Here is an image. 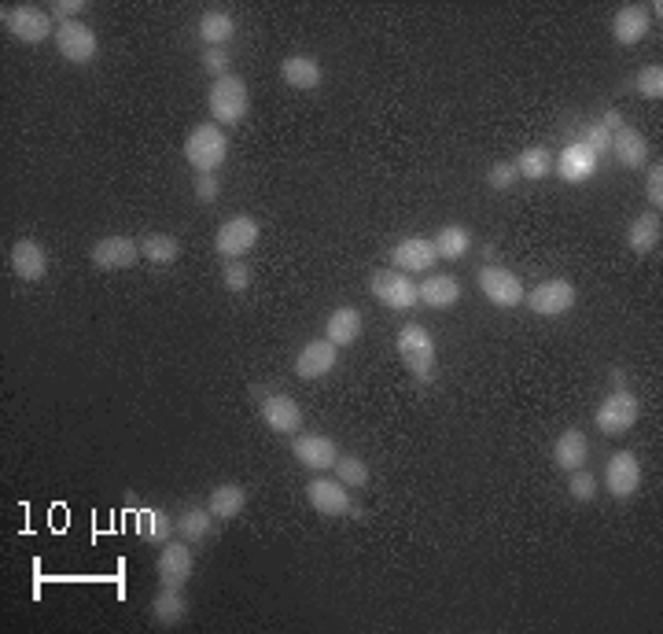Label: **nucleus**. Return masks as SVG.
Here are the masks:
<instances>
[{"label":"nucleus","instance_id":"8","mask_svg":"<svg viewBox=\"0 0 663 634\" xmlns=\"http://www.w3.org/2000/svg\"><path fill=\"white\" fill-rule=\"evenodd\" d=\"M524 303L531 306L535 317H560L575 306V284L564 281V277H549V281L535 284V288L524 295Z\"/></svg>","mask_w":663,"mask_h":634},{"label":"nucleus","instance_id":"26","mask_svg":"<svg viewBox=\"0 0 663 634\" xmlns=\"http://www.w3.org/2000/svg\"><path fill=\"white\" fill-rule=\"evenodd\" d=\"M361 336V314L354 306H336L325 321V340L336 347H350Z\"/></svg>","mask_w":663,"mask_h":634},{"label":"nucleus","instance_id":"1","mask_svg":"<svg viewBox=\"0 0 663 634\" xmlns=\"http://www.w3.org/2000/svg\"><path fill=\"white\" fill-rule=\"evenodd\" d=\"M207 107H210V122H218L221 130H225V126H240L247 118V111H251L247 82L236 78V74H225L218 82H210Z\"/></svg>","mask_w":663,"mask_h":634},{"label":"nucleus","instance_id":"27","mask_svg":"<svg viewBox=\"0 0 663 634\" xmlns=\"http://www.w3.org/2000/svg\"><path fill=\"white\" fill-rule=\"evenodd\" d=\"M247 505V491L240 483H218L207 498V509L214 513V520H236L244 513Z\"/></svg>","mask_w":663,"mask_h":634},{"label":"nucleus","instance_id":"14","mask_svg":"<svg viewBox=\"0 0 663 634\" xmlns=\"http://www.w3.org/2000/svg\"><path fill=\"white\" fill-rule=\"evenodd\" d=\"M291 454L303 469L325 472L339 461V447L325 435H291Z\"/></svg>","mask_w":663,"mask_h":634},{"label":"nucleus","instance_id":"18","mask_svg":"<svg viewBox=\"0 0 663 634\" xmlns=\"http://www.w3.org/2000/svg\"><path fill=\"white\" fill-rule=\"evenodd\" d=\"M258 413H262L266 428H273L280 435H295L303 428V410H299V402L291 399V395H266Z\"/></svg>","mask_w":663,"mask_h":634},{"label":"nucleus","instance_id":"21","mask_svg":"<svg viewBox=\"0 0 663 634\" xmlns=\"http://www.w3.org/2000/svg\"><path fill=\"white\" fill-rule=\"evenodd\" d=\"M8 262H12V273L19 277V281H45L48 273V251L37 240H19V244L12 247V255H8Z\"/></svg>","mask_w":663,"mask_h":634},{"label":"nucleus","instance_id":"38","mask_svg":"<svg viewBox=\"0 0 663 634\" xmlns=\"http://www.w3.org/2000/svg\"><path fill=\"white\" fill-rule=\"evenodd\" d=\"M221 284L229 288V292H244V288H251V270H247L244 259H229L225 266H221Z\"/></svg>","mask_w":663,"mask_h":634},{"label":"nucleus","instance_id":"33","mask_svg":"<svg viewBox=\"0 0 663 634\" xmlns=\"http://www.w3.org/2000/svg\"><path fill=\"white\" fill-rule=\"evenodd\" d=\"M177 531H181V539L185 542H207L210 531H214V513L210 509H203V505H192V509H185L181 517H177Z\"/></svg>","mask_w":663,"mask_h":634},{"label":"nucleus","instance_id":"17","mask_svg":"<svg viewBox=\"0 0 663 634\" xmlns=\"http://www.w3.org/2000/svg\"><path fill=\"white\" fill-rule=\"evenodd\" d=\"M339 362V347L328 340H310L299 351V358H295V376L299 380H321V376H328L332 369H336Z\"/></svg>","mask_w":663,"mask_h":634},{"label":"nucleus","instance_id":"24","mask_svg":"<svg viewBox=\"0 0 663 634\" xmlns=\"http://www.w3.org/2000/svg\"><path fill=\"white\" fill-rule=\"evenodd\" d=\"M196 34L203 41V48H221L236 37V19L229 12H221V8H210V12L199 15Z\"/></svg>","mask_w":663,"mask_h":634},{"label":"nucleus","instance_id":"19","mask_svg":"<svg viewBox=\"0 0 663 634\" xmlns=\"http://www.w3.org/2000/svg\"><path fill=\"white\" fill-rule=\"evenodd\" d=\"M391 262H395V270L402 273H428L439 255H435V244L424 240V236H406V240H398L395 251H391Z\"/></svg>","mask_w":663,"mask_h":634},{"label":"nucleus","instance_id":"36","mask_svg":"<svg viewBox=\"0 0 663 634\" xmlns=\"http://www.w3.org/2000/svg\"><path fill=\"white\" fill-rule=\"evenodd\" d=\"M634 89H638V96H645V100H660L663 96V67L660 63L641 67L638 78H634Z\"/></svg>","mask_w":663,"mask_h":634},{"label":"nucleus","instance_id":"30","mask_svg":"<svg viewBox=\"0 0 663 634\" xmlns=\"http://www.w3.org/2000/svg\"><path fill=\"white\" fill-rule=\"evenodd\" d=\"M660 211H649V214H638L634 218V225L627 229V244L634 255H649V251H656V244H660Z\"/></svg>","mask_w":663,"mask_h":634},{"label":"nucleus","instance_id":"31","mask_svg":"<svg viewBox=\"0 0 663 634\" xmlns=\"http://www.w3.org/2000/svg\"><path fill=\"white\" fill-rule=\"evenodd\" d=\"M140 259L152 266H174L181 259V240L170 233H148L140 240Z\"/></svg>","mask_w":663,"mask_h":634},{"label":"nucleus","instance_id":"10","mask_svg":"<svg viewBox=\"0 0 663 634\" xmlns=\"http://www.w3.org/2000/svg\"><path fill=\"white\" fill-rule=\"evenodd\" d=\"M89 262L104 273L129 270V266H137L140 262V240H133V236H104V240H96L93 244Z\"/></svg>","mask_w":663,"mask_h":634},{"label":"nucleus","instance_id":"2","mask_svg":"<svg viewBox=\"0 0 663 634\" xmlns=\"http://www.w3.org/2000/svg\"><path fill=\"white\" fill-rule=\"evenodd\" d=\"M229 159V137L218 122H199L185 141V163L196 174H214L221 163Z\"/></svg>","mask_w":663,"mask_h":634},{"label":"nucleus","instance_id":"35","mask_svg":"<svg viewBox=\"0 0 663 634\" xmlns=\"http://www.w3.org/2000/svg\"><path fill=\"white\" fill-rule=\"evenodd\" d=\"M332 472H336V480L343 483V487H365V483H369V465L361 458H354V454H339Z\"/></svg>","mask_w":663,"mask_h":634},{"label":"nucleus","instance_id":"43","mask_svg":"<svg viewBox=\"0 0 663 634\" xmlns=\"http://www.w3.org/2000/svg\"><path fill=\"white\" fill-rule=\"evenodd\" d=\"M192 192H196L199 203H214L221 192V181L218 174H196V181H192Z\"/></svg>","mask_w":663,"mask_h":634},{"label":"nucleus","instance_id":"15","mask_svg":"<svg viewBox=\"0 0 663 634\" xmlns=\"http://www.w3.org/2000/svg\"><path fill=\"white\" fill-rule=\"evenodd\" d=\"M155 576L163 587H181L192 579V550H188V542H166L163 553H159V561H155Z\"/></svg>","mask_w":663,"mask_h":634},{"label":"nucleus","instance_id":"7","mask_svg":"<svg viewBox=\"0 0 663 634\" xmlns=\"http://www.w3.org/2000/svg\"><path fill=\"white\" fill-rule=\"evenodd\" d=\"M369 292L376 295V303H384L387 310H413L420 303L417 284L409 281L402 270H376L369 277Z\"/></svg>","mask_w":663,"mask_h":634},{"label":"nucleus","instance_id":"40","mask_svg":"<svg viewBox=\"0 0 663 634\" xmlns=\"http://www.w3.org/2000/svg\"><path fill=\"white\" fill-rule=\"evenodd\" d=\"M199 67L218 82V78H225V74H233L229 71V52H221V48H203L199 52Z\"/></svg>","mask_w":663,"mask_h":634},{"label":"nucleus","instance_id":"34","mask_svg":"<svg viewBox=\"0 0 663 634\" xmlns=\"http://www.w3.org/2000/svg\"><path fill=\"white\" fill-rule=\"evenodd\" d=\"M516 174L527 177V181H542V177L553 174V155H549V148H524L520 159H516Z\"/></svg>","mask_w":663,"mask_h":634},{"label":"nucleus","instance_id":"11","mask_svg":"<svg viewBox=\"0 0 663 634\" xmlns=\"http://www.w3.org/2000/svg\"><path fill=\"white\" fill-rule=\"evenodd\" d=\"M56 48H59V56L67 59V63H93L96 59V34H93V26L89 23H59L56 26Z\"/></svg>","mask_w":663,"mask_h":634},{"label":"nucleus","instance_id":"13","mask_svg":"<svg viewBox=\"0 0 663 634\" xmlns=\"http://www.w3.org/2000/svg\"><path fill=\"white\" fill-rule=\"evenodd\" d=\"M347 491L350 487H343L339 480H325V476H317V480L306 483V502L314 505L321 517L336 520V517H347L350 509H354Z\"/></svg>","mask_w":663,"mask_h":634},{"label":"nucleus","instance_id":"12","mask_svg":"<svg viewBox=\"0 0 663 634\" xmlns=\"http://www.w3.org/2000/svg\"><path fill=\"white\" fill-rule=\"evenodd\" d=\"M605 487L612 498H634L641 487V465L638 458L630 454V450H619V454H612L605 465Z\"/></svg>","mask_w":663,"mask_h":634},{"label":"nucleus","instance_id":"42","mask_svg":"<svg viewBox=\"0 0 663 634\" xmlns=\"http://www.w3.org/2000/svg\"><path fill=\"white\" fill-rule=\"evenodd\" d=\"M85 12H89V4H85V0H52V4H48V15L56 19V26L59 23H74V19L85 15Z\"/></svg>","mask_w":663,"mask_h":634},{"label":"nucleus","instance_id":"22","mask_svg":"<svg viewBox=\"0 0 663 634\" xmlns=\"http://www.w3.org/2000/svg\"><path fill=\"white\" fill-rule=\"evenodd\" d=\"M590 461V439L579 432V428H568V432L557 435V443H553V465L560 472H575L582 469Z\"/></svg>","mask_w":663,"mask_h":634},{"label":"nucleus","instance_id":"23","mask_svg":"<svg viewBox=\"0 0 663 634\" xmlns=\"http://www.w3.org/2000/svg\"><path fill=\"white\" fill-rule=\"evenodd\" d=\"M608 152H616V159L627 166V170H638V166L649 163V141H645L638 130H630V126H619V130L612 133Z\"/></svg>","mask_w":663,"mask_h":634},{"label":"nucleus","instance_id":"46","mask_svg":"<svg viewBox=\"0 0 663 634\" xmlns=\"http://www.w3.org/2000/svg\"><path fill=\"white\" fill-rule=\"evenodd\" d=\"M601 126H605L608 133H616L619 126H623V115H619V111H605V118H601Z\"/></svg>","mask_w":663,"mask_h":634},{"label":"nucleus","instance_id":"25","mask_svg":"<svg viewBox=\"0 0 663 634\" xmlns=\"http://www.w3.org/2000/svg\"><path fill=\"white\" fill-rule=\"evenodd\" d=\"M420 292V303L431 306V310H450V306L461 299V284L450 277V273H435V277H428L424 284H417Z\"/></svg>","mask_w":663,"mask_h":634},{"label":"nucleus","instance_id":"32","mask_svg":"<svg viewBox=\"0 0 663 634\" xmlns=\"http://www.w3.org/2000/svg\"><path fill=\"white\" fill-rule=\"evenodd\" d=\"M435 244V255L439 259H465L468 255V247H472V233H468L465 225H442L439 236L431 240Z\"/></svg>","mask_w":663,"mask_h":634},{"label":"nucleus","instance_id":"28","mask_svg":"<svg viewBox=\"0 0 663 634\" xmlns=\"http://www.w3.org/2000/svg\"><path fill=\"white\" fill-rule=\"evenodd\" d=\"M152 620L159 623V627H177V623L188 616V601L185 594H181V587H163L159 594L152 598Z\"/></svg>","mask_w":663,"mask_h":634},{"label":"nucleus","instance_id":"45","mask_svg":"<svg viewBox=\"0 0 663 634\" xmlns=\"http://www.w3.org/2000/svg\"><path fill=\"white\" fill-rule=\"evenodd\" d=\"M582 144H590V148L597 152V159H601V155L608 152V144H612V133H608L601 122H597V126H590V130L582 133Z\"/></svg>","mask_w":663,"mask_h":634},{"label":"nucleus","instance_id":"29","mask_svg":"<svg viewBox=\"0 0 663 634\" xmlns=\"http://www.w3.org/2000/svg\"><path fill=\"white\" fill-rule=\"evenodd\" d=\"M280 78H284L291 89H303V93H310V89L321 85V63L310 59V56H288L284 63H280Z\"/></svg>","mask_w":663,"mask_h":634},{"label":"nucleus","instance_id":"5","mask_svg":"<svg viewBox=\"0 0 663 634\" xmlns=\"http://www.w3.org/2000/svg\"><path fill=\"white\" fill-rule=\"evenodd\" d=\"M258 236H262V225L251 218V214H236L229 222H221V229L214 233V251L221 259H244L247 251H255Z\"/></svg>","mask_w":663,"mask_h":634},{"label":"nucleus","instance_id":"9","mask_svg":"<svg viewBox=\"0 0 663 634\" xmlns=\"http://www.w3.org/2000/svg\"><path fill=\"white\" fill-rule=\"evenodd\" d=\"M476 281H479V292L487 295L494 306H501V310L520 306L524 303V295H527L524 281H520L512 270H505V266H483Z\"/></svg>","mask_w":663,"mask_h":634},{"label":"nucleus","instance_id":"44","mask_svg":"<svg viewBox=\"0 0 663 634\" xmlns=\"http://www.w3.org/2000/svg\"><path fill=\"white\" fill-rule=\"evenodd\" d=\"M645 200L660 211L663 207V166L656 163V166H649V174H645Z\"/></svg>","mask_w":663,"mask_h":634},{"label":"nucleus","instance_id":"16","mask_svg":"<svg viewBox=\"0 0 663 634\" xmlns=\"http://www.w3.org/2000/svg\"><path fill=\"white\" fill-rule=\"evenodd\" d=\"M649 30H652V8H645V4H623L616 12V19H612V37L623 48L645 41Z\"/></svg>","mask_w":663,"mask_h":634},{"label":"nucleus","instance_id":"3","mask_svg":"<svg viewBox=\"0 0 663 634\" xmlns=\"http://www.w3.org/2000/svg\"><path fill=\"white\" fill-rule=\"evenodd\" d=\"M398 358L406 365L409 373L417 376L420 384H428L435 380V340H431V332L417 321H406L402 329H398Z\"/></svg>","mask_w":663,"mask_h":634},{"label":"nucleus","instance_id":"41","mask_svg":"<svg viewBox=\"0 0 663 634\" xmlns=\"http://www.w3.org/2000/svg\"><path fill=\"white\" fill-rule=\"evenodd\" d=\"M516 181H520V174H516V163H494L487 170V185L494 188V192H509Z\"/></svg>","mask_w":663,"mask_h":634},{"label":"nucleus","instance_id":"6","mask_svg":"<svg viewBox=\"0 0 663 634\" xmlns=\"http://www.w3.org/2000/svg\"><path fill=\"white\" fill-rule=\"evenodd\" d=\"M641 417V406L638 399L630 395L627 388H616L608 395L601 406H597L594 421H597V432L601 435H627Z\"/></svg>","mask_w":663,"mask_h":634},{"label":"nucleus","instance_id":"37","mask_svg":"<svg viewBox=\"0 0 663 634\" xmlns=\"http://www.w3.org/2000/svg\"><path fill=\"white\" fill-rule=\"evenodd\" d=\"M568 494L575 502H594L597 498V476L590 469H575L568 476Z\"/></svg>","mask_w":663,"mask_h":634},{"label":"nucleus","instance_id":"4","mask_svg":"<svg viewBox=\"0 0 663 634\" xmlns=\"http://www.w3.org/2000/svg\"><path fill=\"white\" fill-rule=\"evenodd\" d=\"M4 30L23 41V45H41L48 37H56V19L48 15V8H37V4H15L4 12Z\"/></svg>","mask_w":663,"mask_h":634},{"label":"nucleus","instance_id":"20","mask_svg":"<svg viewBox=\"0 0 663 634\" xmlns=\"http://www.w3.org/2000/svg\"><path fill=\"white\" fill-rule=\"evenodd\" d=\"M597 174V152L590 148V144H568L564 148V155H560L557 163V177L560 181H568V185H582V181H590V177Z\"/></svg>","mask_w":663,"mask_h":634},{"label":"nucleus","instance_id":"39","mask_svg":"<svg viewBox=\"0 0 663 634\" xmlns=\"http://www.w3.org/2000/svg\"><path fill=\"white\" fill-rule=\"evenodd\" d=\"M174 528H177V524L166 517L163 509H148V513H144V535H148L152 542H166Z\"/></svg>","mask_w":663,"mask_h":634}]
</instances>
